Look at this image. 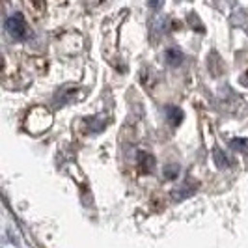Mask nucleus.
<instances>
[{
  "mask_svg": "<svg viewBox=\"0 0 248 248\" xmlns=\"http://www.w3.org/2000/svg\"><path fill=\"white\" fill-rule=\"evenodd\" d=\"M168 60H170V62H174V63H177L179 60H181V52L170 50V52H168Z\"/></svg>",
  "mask_w": 248,
  "mask_h": 248,
  "instance_id": "f03ea898",
  "label": "nucleus"
},
{
  "mask_svg": "<svg viewBox=\"0 0 248 248\" xmlns=\"http://www.w3.org/2000/svg\"><path fill=\"white\" fill-rule=\"evenodd\" d=\"M6 26H8L10 34H12L13 37H17V39H21V37L26 36V23H25V19H23V15H19V13L10 17Z\"/></svg>",
  "mask_w": 248,
  "mask_h": 248,
  "instance_id": "f257e3e1",
  "label": "nucleus"
},
{
  "mask_svg": "<svg viewBox=\"0 0 248 248\" xmlns=\"http://www.w3.org/2000/svg\"><path fill=\"white\" fill-rule=\"evenodd\" d=\"M34 2H36V6H37V8H39V6L43 4V0H34Z\"/></svg>",
  "mask_w": 248,
  "mask_h": 248,
  "instance_id": "7ed1b4c3",
  "label": "nucleus"
}]
</instances>
